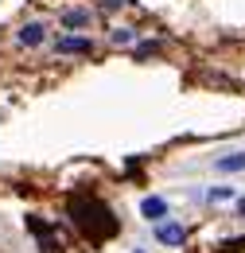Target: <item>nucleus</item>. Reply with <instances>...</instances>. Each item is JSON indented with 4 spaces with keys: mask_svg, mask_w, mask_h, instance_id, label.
<instances>
[{
    "mask_svg": "<svg viewBox=\"0 0 245 253\" xmlns=\"http://www.w3.org/2000/svg\"><path fill=\"white\" fill-rule=\"evenodd\" d=\"M20 43H24V47H35V43H43V24H28V28L20 32Z\"/></svg>",
    "mask_w": 245,
    "mask_h": 253,
    "instance_id": "nucleus-6",
    "label": "nucleus"
},
{
    "mask_svg": "<svg viewBox=\"0 0 245 253\" xmlns=\"http://www.w3.org/2000/svg\"><path fill=\"white\" fill-rule=\"evenodd\" d=\"M238 207H242V214H245V199H242V203H238Z\"/></svg>",
    "mask_w": 245,
    "mask_h": 253,
    "instance_id": "nucleus-10",
    "label": "nucleus"
},
{
    "mask_svg": "<svg viewBox=\"0 0 245 253\" xmlns=\"http://www.w3.org/2000/svg\"><path fill=\"white\" fill-rule=\"evenodd\" d=\"M117 4H124V0H105V8H117Z\"/></svg>",
    "mask_w": 245,
    "mask_h": 253,
    "instance_id": "nucleus-9",
    "label": "nucleus"
},
{
    "mask_svg": "<svg viewBox=\"0 0 245 253\" xmlns=\"http://www.w3.org/2000/svg\"><path fill=\"white\" fill-rule=\"evenodd\" d=\"M156 238H160V246H183V242H187V230H183V226H160Z\"/></svg>",
    "mask_w": 245,
    "mask_h": 253,
    "instance_id": "nucleus-2",
    "label": "nucleus"
},
{
    "mask_svg": "<svg viewBox=\"0 0 245 253\" xmlns=\"http://www.w3.org/2000/svg\"><path fill=\"white\" fill-rule=\"evenodd\" d=\"M113 43H132V32H128V28H117V32H113Z\"/></svg>",
    "mask_w": 245,
    "mask_h": 253,
    "instance_id": "nucleus-8",
    "label": "nucleus"
},
{
    "mask_svg": "<svg viewBox=\"0 0 245 253\" xmlns=\"http://www.w3.org/2000/svg\"><path fill=\"white\" fill-rule=\"evenodd\" d=\"M66 214H70V222L78 226V234L90 238L93 246H97V242H109V238L121 230L117 214H113L97 195H74V199L66 203Z\"/></svg>",
    "mask_w": 245,
    "mask_h": 253,
    "instance_id": "nucleus-1",
    "label": "nucleus"
},
{
    "mask_svg": "<svg viewBox=\"0 0 245 253\" xmlns=\"http://www.w3.org/2000/svg\"><path fill=\"white\" fill-rule=\"evenodd\" d=\"M140 211H144V218H148V222H160L163 214H167V203H163V199H144Z\"/></svg>",
    "mask_w": 245,
    "mask_h": 253,
    "instance_id": "nucleus-4",
    "label": "nucleus"
},
{
    "mask_svg": "<svg viewBox=\"0 0 245 253\" xmlns=\"http://www.w3.org/2000/svg\"><path fill=\"white\" fill-rule=\"evenodd\" d=\"M136 253H140V250H136Z\"/></svg>",
    "mask_w": 245,
    "mask_h": 253,
    "instance_id": "nucleus-11",
    "label": "nucleus"
},
{
    "mask_svg": "<svg viewBox=\"0 0 245 253\" xmlns=\"http://www.w3.org/2000/svg\"><path fill=\"white\" fill-rule=\"evenodd\" d=\"M86 20H90V12H66V16H62L66 28H78V24H86Z\"/></svg>",
    "mask_w": 245,
    "mask_h": 253,
    "instance_id": "nucleus-7",
    "label": "nucleus"
},
{
    "mask_svg": "<svg viewBox=\"0 0 245 253\" xmlns=\"http://www.w3.org/2000/svg\"><path fill=\"white\" fill-rule=\"evenodd\" d=\"M93 43L90 39H74V35H66V39H59V51L62 55H86Z\"/></svg>",
    "mask_w": 245,
    "mask_h": 253,
    "instance_id": "nucleus-3",
    "label": "nucleus"
},
{
    "mask_svg": "<svg viewBox=\"0 0 245 253\" xmlns=\"http://www.w3.org/2000/svg\"><path fill=\"white\" fill-rule=\"evenodd\" d=\"M214 168H218V171H245V152H238V156H222V160H214Z\"/></svg>",
    "mask_w": 245,
    "mask_h": 253,
    "instance_id": "nucleus-5",
    "label": "nucleus"
}]
</instances>
